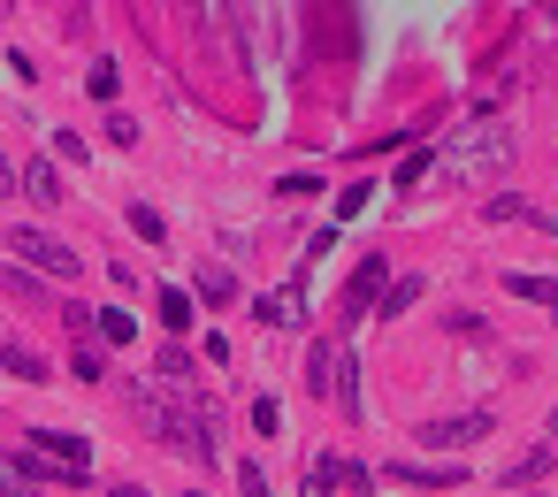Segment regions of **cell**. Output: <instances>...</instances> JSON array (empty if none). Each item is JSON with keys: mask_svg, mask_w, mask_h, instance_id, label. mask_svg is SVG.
<instances>
[{"mask_svg": "<svg viewBox=\"0 0 558 497\" xmlns=\"http://www.w3.org/2000/svg\"><path fill=\"white\" fill-rule=\"evenodd\" d=\"M47 146H54V161H85V131H54Z\"/></svg>", "mask_w": 558, "mask_h": 497, "instance_id": "obj_24", "label": "cell"}, {"mask_svg": "<svg viewBox=\"0 0 558 497\" xmlns=\"http://www.w3.org/2000/svg\"><path fill=\"white\" fill-rule=\"evenodd\" d=\"M253 314H260L268 329H306V268H299V276H283L276 291H260V299H253Z\"/></svg>", "mask_w": 558, "mask_h": 497, "instance_id": "obj_5", "label": "cell"}, {"mask_svg": "<svg viewBox=\"0 0 558 497\" xmlns=\"http://www.w3.org/2000/svg\"><path fill=\"white\" fill-rule=\"evenodd\" d=\"M253 428L276 436V428H283V405H276V398H253Z\"/></svg>", "mask_w": 558, "mask_h": 497, "instance_id": "obj_25", "label": "cell"}, {"mask_svg": "<svg viewBox=\"0 0 558 497\" xmlns=\"http://www.w3.org/2000/svg\"><path fill=\"white\" fill-rule=\"evenodd\" d=\"M238 497H276V489H268V466H260V459H245V466H238Z\"/></svg>", "mask_w": 558, "mask_h": 497, "instance_id": "obj_22", "label": "cell"}, {"mask_svg": "<svg viewBox=\"0 0 558 497\" xmlns=\"http://www.w3.org/2000/svg\"><path fill=\"white\" fill-rule=\"evenodd\" d=\"M390 482H413V489H459L466 482V466L451 459V466H421V459H390Z\"/></svg>", "mask_w": 558, "mask_h": 497, "instance_id": "obj_8", "label": "cell"}, {"mask_svg": "<svg viewBox=\"0 0 558 497\" xmlns=\"http://www.w3.org/2000/svg\"><path fill=\"white\" fill-rule=\"evenodd\" d=\"M154 375H161L169 390H192V375H199V367H192V352H184V344H161V352H154Z\"/></svg>", "mask_w": 558, "mask_h": 497, "instance_id": "obj_12", "label": "cell"}, {"mask_svg": "<svg viewBox=\"0 0 558 497\" xmlns=\"http://www.w3.org/2000/svg\"><path fill=\"white\" fill-rule=\"evenodd\" d=\"M306 390H314V398H337L344 413H360V383H352V352H344L337 337H314V352H306Z\"/></svg>", "mask_w": 558, "mask_h": 497, "instance_id": "obj_2", "label": "cell"}, {"mask_svg": "<svg viewBox=\"0 0 558 497\" xmlns=\"http://www.w3.org/2000/svg\"><path fill=\"white\" fill-rule=\"evenodd\" d=\"M9 253H16V260H32L39 276H77V253H70L62 238H47V230H24V222L9 230Z\"/></svg>", "mask_w": 558, "mask_h": 497, "instance_id": "obj_4", "label": "cell"}, {"mask_svg": "<svg viewBox=\"0 0 558 497\" xmlns=\"http://www.w3.org/2000/svg\"><path fill=\"white\" fill-rule=\"evenodd\" d=\"M24 199H32V207H62V199H70V192H62V169H54V161H32V169H24Z\"/></svg>", "mask_w": 558, "mask_h": 497, "instance_id": "obj_10", "label": "cell"}, {"mask_svg": "<svg viewBox=\"0 0 558 497\" xmlns=\"http://www.w3.org/2000/svg\"><path fill=\"white\" fill-rule=\"evenodd\" d=\"M482 215H489V222H535V230H550V215H543V207H527V199H512V192H497Z\"/></svg>", "mask_w": 558, "mask_h": 497, "instance_id": "obj_16", "label": "cell"}, {"mask_svg": "<svg viewBox=\"0 0 558 497\" xmlns=\"http://www.w3.org/2000/svg\"><path fill=\"white\" fill-rule=\"evenodd\" d=\"M131 230H138V238H146V245H161V230H169V222H161V215H154V207H146V199H138V207H131Z\"/></svg>", "mask_w": 558, "mask_h": 497, "instance_id": "obj_23", "label": "cell"}, {"mask_svg": "<svg viewBox=\"0 0 558 497\" xmlns=\"http://www.w3.org/2000/svg\"><path fill=\"white\" fill-rule=\"evenodd\" d=\"M428 169H436V154H405V169H398V192H405V184H421Z\"/></svg>", "mask_w": 558, "mask_h": 497, "instance_id": "obj_27", "label": "cell"}, {"mask_svg": "<svg viewBox=\"0 0 558 497\" xmlns=\"http://www.w3.org/2000/svg\"><path fill=\"white\" fill-rule=\"evenodd\" d=\"M85 85H93V100H116V62H93V77H85Z\"/></svg>", "mask_w": 558, "mask_h": 497, "instance_id": "obj_26", "label": "cell"}, {"mask_svg": "<svg viewBox=\"0 0 558 497\" xmlns=\"http://www.w3.org/2000/svg\"><path fill=\"white\" fill-rule=\"evenodd\" d=\"M70 375H77V383H100V375H108V344H100V337H77V352H70Z\"/></svg>", "mask_w": 558, "mask_h": 497, "instance_id": "obj_18", "label": "cell"}, {"mask_svg": "<svg viewBox=\"0 0 558 497\" xmlns=\"http://www.w3.org/2000/svg\"><path fill=\"white\" fill-rule=\"evenodd\" d=\"M131 405H138V421H146L169 451H184V459H199V466L215 474V413H199V405L169 398V383H161V390H138Z\"/></svg>", "mask_w": 558, "mask_h": 497, "instance_id": "obj_1", "label": "cell"}, {"mask_svg": "<svg viewBox=\"0 0 558 497\" xmlns=\"http://www.w3.org/2000/svg\"><path fill=\"white\" fill-rule=\"evenodd\" d=\"M421 291H428V276H398V283L383 291V306H375V314H405V306H421Z\"/></svg>", "mask_w": 558, "mask_h": 497, "instance_id": "obj_19", "label": "cell"}, {"mask_svg": "<svg viewBox=\"0 0 558 497\" xmlns=\"http://www.w3.org/2000/svg\"><path fill=\"white\" fill-rule=\"evenodd\" d=\"M550 436H558V405H550Z\"/></svg>", "mask_w": 558, "mask_h": 497, "instance_id": "obj_31", "label": "cell"}, {"mask_svg": "<svg viewBox=\"0 0 558 497\" xmlns=\"http://www.w3.org/2000/svg\"><path fill=\"white\" fill-rule=\"evenodd\" d=\"M192 291H199V306H230V299H238V276H230L222 260H199V276H192Z\"/></svg>", "mask_w": 558, "mask_h": 497, "instance_id": "obj_11", "label": "cell"}, {"mask_svg": "<svg viewBox=\"0 0 558 497\" xmlns=\"http://www.w3.org/2000/svg\"><path fill=\"white\" fill-rule=\"evenodd\" d=\"M505 291L527 299V306H550V314H558V276H512V268H505Z\"/></svg>", "mask_w": 558, "mask_h": 497, "instance_id": "obj_14", "label": "cell"}, {"mask_svg": "<svg viewBox=\"0 0 558 497\" xmlns=\"http://www.w3.org/2000/svg\"><path fill=\"white\" fill-rule=\"evenodd\" d=\"M383 283H390V253H367V260L352 268V283H344V329L375 306V291H383Z\"/></svg>", "mask_w": 558, "mask_h": 497, "instance_id": "obj_6", "label": "cell"}, {"mask_svg": "<svg viewBox=\"0 0 558 497\" xmlns=\"http://www.w3.org/2000/svg\"><path fill=\"white\" fill-rule=\"evenodd\" d=\"M108 497H146V489H138V482H123V489H108Z\"/></svg>", "mask_w": 558, "mask_h": 497, "instance_id": "obj_30", "label": "cell"}, {"mask_svg": "<svg viewBox=\"0 0 558 497\" xmlns=\"http://www.w3.org/2000/svg\"><path fill=\"white\" fill-rule=\"evenodd\" d=\"M108 138H116V146L131 154V146H138V123H131V116H108Z\"/></svg>", "mask_w": 558, "mask_h": 497, "instance_id": "obj_29", "label": "cell"}, {"mask_svg": "<svg viewBox=\"0 0 558 497\" xmlns=\"http://www.w3.org/2000/svg\"><path fill=\"white\" fill-rule=\"evenodd\" d=\"M489 428V413H451V421H428L421 428V444H436V451H459V444H474Z\"/></svg>", "mask_w": 558, "mask_h": 497, "instance_id": "obj_7", "label": "cell"}, {"mask_svg": "<svg viewBox=\"0 0 558 497\" xmlns=\"http://www.w3.org/2000/svg\"><path fill=\"white\" fill-rule=\"evenodd\" d=\"M0 360H9V375H16V383H47V360H39L24 337H9V344H0Z\"/></svg>", "mask_w": 558, "mask_h": 497, "instance_id": "obj_15", "label": "cell"}, {"mask_svg": "<svg viewBox=\"0 0 558 497\" xmlns=\"http://www.w3.org/2000/svg\"><path fill=\"white\" fill-rule=\"evenodd\" d=\"M32 444H39V451H54V459H70V466H93L85 436H70V428H32Z\"/></svg>", "mask_w": 558, "mask_h": 497, "instance_id": "obj_13", "label": "cell"}, {"mask_svg": "<svg viewBox=\"0 0 558 497\" xmlns=\"http://www.w3.org/2000/svg\"><path fill=\"white\" fill-rule=\"evenodd\" d=\"M192 497H207V489H192Z\"/></svg>", "mask_w": 558, "mask_h": 497, "instance_id": "obj_32", "label": "cell"}, {"mask_svg": "<svg viewBox=\"0 0 558 497\" xmlns=\"http://www.w3.org/2000/svg\"><path fill=\"white\" fill-rule=\"evenodd\" d=\"M505 169H512V131H482L474 146L444 154V177H451V184H497Z\"/></svg>", "mask_w": 558, "mask_h": 497, "instance_id": "obj_3", "label": "cell"}, {"mask_svg": "<svg viewBox=\"0 0 558 497\" xmlns=\"http://www.w3.org/2000/svg\"><path fill=\"white\" fill-rule=\"evenodd\" d=\"M543 466H550V444H535V451H520V459L505 466V489H527V482H535Z\"/></svg>", "mask_w": 558, "mask_h": 497, "instance_id": "obj_20", "label": "cell"}, {"mask_svg": "<svg viewBox=\"0 0 558 497\" xmlns=\"http://www.w3.org/2000/svg\"><path fill=\"white\" fill-rule=\"evenodd\" d=\"M192 306H199V291H177V283H161V291H154V314H161V329H169V337H184V329L199 322Z\"/></svg>", "mask_w": 558, "mask_h": 497, "instance_id": "obj_9", "label": "cell"}, {"mask_svg": "<svg viewBox=\"0 0 558 497\" xmlns=\"http://www.w3.org/2000/svg\"><path fill=\"white\" fill-rule=\"evenodd\" d=\"M344 489V459H314L306 466V497H337Z\"/></svg>", "mask_w": 558, "mask_h": 497, "instance_id": "obj_21", "label": "cell"}, {"mask_svg": "<svg viewBox=\"0 0 558 497\" xmlns=\"http://www.w3.org/2000/svg\"><path fill=\"white\" fill-rule=\"evenodd\" d=\"M93 337H100V344H131V337H138V314H131V306H100Z\"/></svg>", "mask_w": 558, "mask_h": 497, "instance_id": "obj_17", "label": "cell"}, {"mask_svg": "<svg viewBox=\"0 0 558 497\" xmlns=\"http://www.w3.org/2000/svg\"><path fill=\"white\" fill-rule=\"evenodd\" d=\"M344 489H352V497H375V474H367L360 459H344Z\"/></svg>", "mask_w": 558, "mask_h": 497, "instance_id": "obj_28", "label": "cell"}]
</instances>
